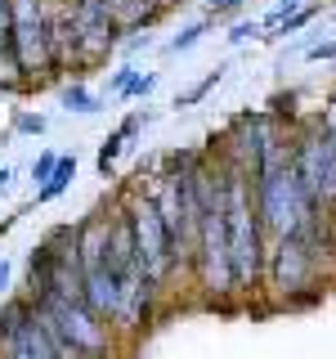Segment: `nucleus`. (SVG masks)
Instances as JSON below:
<instances>
[{
  "label": "nucleus",
  "instance_id": "1",
  "mask_svg": "<svg viewBox=\"0 0 336 359\" xmlns=\"http://www.w3.org/2000/svg\"><path fill=\"white\" fill-rule=\"evenodd\" d=\"M211 149V144H206ZM216 153V149H211ZM220 157V153H216ZM224 229H229V261H233V287H238V306H251V297H265V256H269V233L255 211L251 175L242 166L224 162Z\"/></svg>",
  "mask_w": 336,
  "mask_h": 359
},
{
  "label": "nucleus",
  "instance_id": "2",
  "mask_svg": "<svg viewBox=\"0 0 336 359\" xmlns=\"http://www.w3.org/2000/svg\"><path fill=\"white\" fill-rule=\"evenodd\" d=\"M328 256H336V220L318 224L309 233H283L269 238L265 256V297L274 306H300L323 292Z\"/></svg>",
  "mask_w": 336,
  "mask_h": 359
},
{
  "label": "nucleus",
  "instance_id": "3",
  "mask_svg": "<svg viewBox=\"0 0 336 359\" xmlns=\"http://www.w3.org/2000/svg\"><path fill=\"white\" fill-rule=\"evenodd\" d=\"M117 202H121V211H126V220H130L144 278H148V283L162 292L166 301H171V292H175V283H184V274H179V256H175L171 229H166V220H162V211H157L148 184L130 180V184L117 194Z\"/></svg>",
  "mask_w": 336,
  "mask_h": 359
},
{
  "label": "nucleus",
  "instance_id": "4",
  "mask_svg": "<svg viewBox=\"0 0 336 359\" xmlns=\"http://www.w3.org/2000/svg\"><path fill=\"white\" fill-rule=\"evenodd\" d=\"M0 359H72V355L36 301L9 297L0 306Z\"/></svg>",
  "mask_w": 336,
  "mask_h": 359
},
{
  "label": "nucleus",
  "instance_id": "5",
  "mask_svg": "<svg viewBox=\"0 0 336 359\" xmlns=\"http://www.w3.org/2000/svg\"><path fill=\"white\" fill-rule=\"evenodd\" d=\"M291 162H296L300 189L318 211L336 216V140L323 130V121H300L291 126Z\"/></svg>",
  "mask_w": 336,
  "mask_h": 359
},
{
  "label": "nucleus",
  "instance_id": "6",
  "mask_svg": "<svg viewBox=\"0 0 336 359\" xmlns=\"http://www.w3.org/2000/svg\"><path fill=\"white\" fill-rule=\"evenodd\" d=\"M9 54L22 67L27 86L54 76L50 59V0H9Z\"/></svg>",
  "mask_w": 336,
  "mask_h": 359
},
{
  "label": "nucleus",
  "instance_id": "7",
  "mask_svg": "<svg viewBox=\"0 0 336 359\" xmlns=\"http://www.w3.org/2000/svg\"><path fill=\"white\" fill-rule=\"evenodd\" d=\"M36 306L50 314V323L59 328V337L67 341V355H112L121 351V337L112 332L108 319H99L85 301H67V297H41Z\"/></svg>",
  "mask_w": 336,
  "mask_h": 359
},
{
  "label": "nucleus",
  "instance_id": "8",
  "mask_svg": "<svg viewBox=\"0 0 336 359\" xmlns=\"http://www.w3.org/2000/svg\"><path fill=\"white\" fill-rule=\"evenodd\" d=\"M50 59H54V76H81L72 0H50Z\"/></svg>",
  "mask_w": 336,
  "mask_h": 359
},
{
  "label": "nucleus",
  "instance_id": "9",
  "mask_svg": "<svg viewBox=\"0 0 336 359\" xmlns=\"http://www.w3.org/2000/svg\"><path fill=\"white\" fill-rule=\"evenodd\" d=\"M104 9H108V18L117 22L121 36H126V32H139V27H153V22L162 18L153 0H104Z\"/></svg>",
  "mask_w": 336,
  "mask_h": 359
},
{
  "label": "nucleus",
  "instance_id": "10",
  "mask_svg": "<svg viewBox=\"0 0 336 359\" xmlns=\"http://www.w3.org/2000/svg\"><path fill=\"white\" fill-rule=\"evenodd\" d=\"M144 121H148V117H144V112H134V117H126V121H121V126L104 140V149H99V171H104V175L112 171V166H117V157L126 153V144L144 130Z\"/></svg>",
  "mask_w": 336,
  "mask_h": 359
},
{
  "label": "nucleus",
  "instance_id": "11",
  "mask_svg": "<svg viewBox=\"0 0 336 359\" xmlns=\"http://www.w3.org/2000/svg\"><path fill=\"white\" fill-rule=\"evenodd\" d=\"M72 180H76V157H59V166H54V171H50V175H45L41 184H36V207H41V202L63 198Z\"/></svg>",
  "mask_w": 336,
  "mask_h": 359
},
{
  "label": "nucleus",
  "instance_id": "12",
  "mask_svg": "<svg viewBox=\"0 0 336 359\" xmlns=\"http://www.w3.org/2000/svg\"><path fill=\"white\" fill-rule=\"evenodd\" d=\"M211 27H216V22H211L206 14H202V18H193V22H188V27H179L175 32V36L171 41H166V54H171V59H179V54H188V50H197V41L202 36H206V32Z\"/></svg>",
  "mask_w": 336,
  "mask_h": 359
},
{
  "label": "nucleus",
  "instance_id": "13",
  "mask_svg": "<svg viewBox=\"0 0 336 359\" xmlns=\"http://www.w3.org/2000/svg\"><path fill=\"white\" fill-rule=\"evenodd\" d=\"M59 104L67 112H76V117H94V112H99V95H94V90H85L81 81H72V86L59 90Z\"/></svg>",
  "mask_w": 336,
  "mask_h": 359
},
{
  "label": "nucleus",
  "instance_id": "14",
  "mask_svg": "<svg viewBox=\"0 0 336 359\" xmlns=\"http://www.w3.org/2000/svg\"><path fill=\"white\" fill-rule=\"evenodd\" d=\"M224 72H229V67H216V72H206V76H202V81H197L193 90H184V95L175 99V108H193V104H202V99H206L211 90H216V86L224 81Z\"/></svg>",
  "mask_w": 336,
  "mask_h": 359
},
{
  "label": "nucleus",
  "instance_id": "15",
  "mask_svg": "<svg viewBox=\"0 0 336 359\" xmlns=\"http://www.w3.org/2000/svg\"><path fill=\"white\" fill-rule=\"evenodd\" d=\"M255 0H206V18L211 22H233L242 18V9H251Z\"/></svg>",
  "mask_w": 336,
  "mask_h": 359
},
{
  "label": "nucleus",
  "instance_id": "16",
  "mask_svg": "<svg viewBox=\"0 0 336 359\" xmlns=\"http://www.w3.org/2000/svg\"><path fill=\"white\" fill-rule=\"evenodd\" d=\"M255 36H265V22L260 18H233L229 22V45H246V41H255Z\"/></svg>",
  "mask_w": 336,
  "mask_h": 359
},
{
  "label": "nucleus",
  "instance_id": "17",
  "mask_svg": "<svg viewBox=\"0 0 336 359\" xmlns=\"http://www.w3.org/2000/svg\"><path fill=\"white\" fill-rule=\"evenodd\" d=\"M153 90H157V72H134V76H130V86H126V95H121V99H148Z\"/></svg>",
  "mask_w": 336,
  "mask_h": 359
},
{
  "label": "nucleus",
  "instance_id": "18",
  "mask_svg": "<svg viewBox=\"0 0 336 359\" xmlns=\"http://www.w3.org/2000/svg\"><path fill=\"white\" fill-rule=\"evenodd\" d=\"M45 126H50V121L36 117V112H18V117H14V130L18 135H45Z\"/></svg>",
  "mask_w": 336,
  "mask_h": 359
},
{
  "label": "nucleus",
  "instance_id": "19",
  "mask_svg": "<svg viewBox=\"0 0 336 359\" xmlns=\"http://www.w3.org/2000/svg\"><path fill=\"white\" fill-rule=\"evenodd\" d=\"M134 72H139V67H130V63H126V67H117V72H112V81H108V95H112V99H121Z\"/></svg>",
  "mask_w": 336,
  "mask_h": 359
},
{
  "label": "nucleus",
  "instance_id": "20",
  "mask_svg": "<svg viewBox=\"0 0 336 359\" xmlns=\"http://www.w3.org/2000/svg\"><path fill=\"white\" fill-rule=\"evenodd\" d=\"M54 166H59V153H41V157H36V166H31V180L41 184V180L54 171Z\"/></svg>",
  "mask_w": 336,
  "mask_h": 359
},
{
  "label": "nucleus",
  "instance_id": "21",
  "mask_svg": "<svg viewBox=\"0 0 336 359\" xmlns=\"http://www.w3.org/2000/svg\"><path fill=\"white\" fill-rule=\"evenodd\" d=\"M305 59H314V63H323V59H336V41H323V45H309V50H305Z\"/></svg>",
  "mask_w": 336,
  "mask_h": 359
},
{
  "label": "nucleus",
  "instance_id": "22",
  "mask_svg": "<svg viewBox=\"0 0 336 359\" xmlns=\"http://www.w3.org/2000/svg\"><path fill=\"white\" fill-rule=\"evenodd\" d=\"M9 50V0H0V54Z\"/></svg>",
  "mask_w": 336,
  "mask_h": 359
},
{
  "label": "nucleus",
  "instance_id": "23",
  "mask_svg": "<svg viewBox=\"0 0 336 359\" xmlns=\"http://www.w3.org/2000/svg\"><path fill=\"white\" fill-rule=\"evenodd\" d=\"M9 278H14V269H9V261H5V256H0V292L9 287Z\"/></svg>",
  "mask_w": 336,
  "mask_h": 359
},
{
  "label": "nucleus",
  "instance_id": "24",
  "mask_svg": "<svg viewBox=\"0 0 336 359\" xmlns=\"http://www.w3.org/2000/svg\"><path fill=\"white\" fill-rule=\"evenodd\" d=\"M9 180H14V171H9V166H0V194H9Z\"/></svg>",
  "mask_w": 336,
  "mask_h": 359
},
{
  "label": "nucleus",
  "instance_id": "25",
  "mask_svg": "<svg viewBox=\"0 0 336 359\" xmlns=\"http://www.w3.org/2000/svg\"><path fill=\"white\" fill-rule=\"evenodd\" d=\"M153 5H157V14H166V9H175L179 0H153Z\"/></svg>",
  "mask_w": 336,
  "mask_h": 359
},
{
  "label": "nucleus",
  "instance_id": "26",
  "mask_svg": "<svg viewBox=\"0 0 336 359\" xmlns=\"http://www.w3.org/2000/svg\"><path fill=\"white\" fill-rule=\"evenodd\" d=\"M90 5H104V0H90Z\"/></svg>",
  "mask_w": 336,
  "mask_h": 359
}]
</instances>
